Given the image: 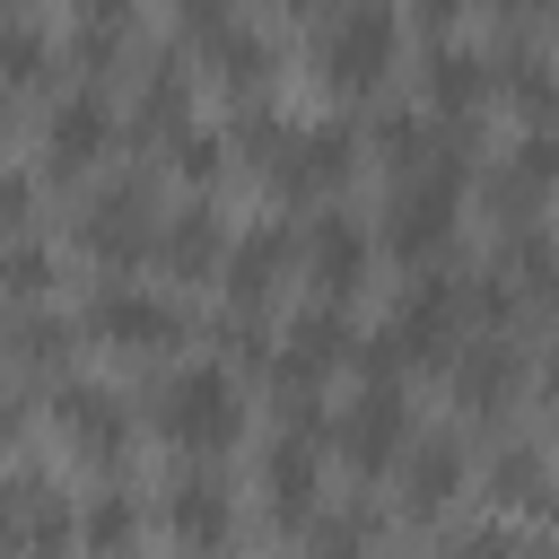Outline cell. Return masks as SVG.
I'll use <instances>...</instances> for the list:
<instances>
[{"label":"cell","mask_w":559,"mask_h":559,"mask_svg":"<svg viewBox=\"0 0 559 559\" xmlns=\"http://www.w3.org/2000/svg\"><path fill=\"white\" fill-rule=\"evenodd\" d=\"M148 411H157V437H166V445H183V454H227V445L245 437V393H236V376H227V367H210V358H192V367L157 376Z\"/></svg>","instance_id":"6da1fadb"},{"label":"cell","mask_w":559,"mask_h":559,"mask_svg":"<svg viewBox=\"0 0 559 559\" xmlns=\"http://www.w3.org/2000/svg\"><path fill=\"white\" fill-rule=\"evenodd\" d=\"M393 52H402V17H393L384 0H349V9L323 17V35H314V79H323L332 96H367V87L393 70Z\"/></svg>","instance_id":"7a4b0ae2"},{"label":"cell","mask_w":559,"mask_h":559,"mask_svg":"<svg viewBox=\"0 0 559 559\" xmlns=\"http://www.w3.org/2000/svg\"><path fill=\"white\" fill-rule=\"evenodd\" d=\"M454 201H463V175H445V166H419V175H393V201H384V253H402V262H428V253H445V236H454Z\"/></svg>","instance_id":"3957f363"},{"label":"cell","mask_w":559,"mask_h":559,"mask_svg":"<svg viewBox=\"0 0 559 559\" xmlns=\"http://www.w3.org/2000/svg\"><path fill=\"white\" fill-rule=\"evenodd\" d=\"M157 227H166V218L148 210V183H140V175H122V183H105V192L79 210V227H70V236H79V253H87V262L131 271L140 253H157Z\"/></svg>","instance_id":"277c9868"},{"label":"cell","mask_w":559,"mask_h":559,"mask_svg":"<svg viewBox=\"0 0 559 559\" xmlns=\"http://www.w3.org/2000/svg\"><path fill=\"white\" fill-rule=\"evenodd\" d=\"M87 332H96L105 349H131V358H157V349H175V341H183V306H175V297H157V288H131V280H105V288L87 297Z\"/></svg>","instance_id":"5b68a950"},{"label":"cell","mask_w":559,"mask_h":559,"mask_svg":"<svg viewBox=\"0 0 559 559\" xmlns=\"http://www.w3.org/2000/svg\"><path fill=\"white\" fill-rule=\"evenodd\" d=\"M52 428H61V445H70L79 463H96V472H114V463L131 454V402H122L114 384H87V376H70V384L52 393Z\"/></svg>","instance_id":"8992f818"},{"label":"cell","mask_w":559,"mask_h":559,"mask_svg":"<svg viewBox=\"0 0 559 559\" xmlns=\"http://www.w3.org/2000/svg\"><path fill=\"white\" fill-rule=\"evenodd\" d=\"M349 166H358V131L349 122H306L288 140V157L271 166V192L280 201H323V192L349 183Z\"/></svg>","instance_id":"52a82bcc"},{"label":"cell","mask_w":559,"mask_h":559,"mask_svg":"<svg viewBox=\"0 0 559 559\" xmlns=\"http://www.w3.org/2000/svg\"><path fill=\"white\" fill-rule=\"evenodd\" d=\"M402 445H411V402H402V384H367V393H349V411H341V454H349V472H393L402 463Z\"/></svg>","instance_id":"ba28073f"},{"label":"cell","mask_w":559,"mask_h":559,"mask_svg":"<svg viewBox=\"0 0 559 559\" xmlns=\"http://www.w3.org/2000/svg\"><path fill=\"white\" fill-rule=\"evenodd\" d=\"M166 533L192 550V559H218L227 550V533H236V498H227V480L218 472H175L166 480Z\"/></svg>","instance_id":"9c48e42d"},{"label":"cell","mask_w":559,"mask_h":559,"mask_svg":"<svg viewBox=\"0 0 559 559\" xmlns=\"http://www.w3.org/2000/svg\"><path fill=\"white\" fill-rule=\"evenodd\" d=\"M314 480H323L314 437H306V428H280V437L262 445V472H253L262 515H271V524H306V515H314Z\"/></svg>","instance_id":"30bf717a"},{"label":"cell","mask_w":559,"mask_h":559,"mask_svg":"<svg viewBox=\"0 0 559 559\" xmlns=\"http://www.w3.org/2000/svg\"><path fill=\"white\" fill-rule=\"evenodd\" d=\"M445 367H454V402H463L472 419H498V411L524 393V349H515V341H498V332L463 341Z\"/></svg>","instance_id":"8fae6325"},{"label":"cell","mask_w":559,"mask_h":559,"mask_svg":"<svg viewBox=\"0 0 559 559\" xmlns=\"http://www.w3.org/2000/svg\"><path fill=\"white\" fill-rule=\"evenodd\" d=\"M105 140H114V114H105V96H96V87L61 96V105L44 114V175H87V166L105 157Z\"/></svg>","instance_id":"7c38bea8"},{"label":"cell","mask_w":559,"mask_h":559,"mask_svg":"<svg viewBox=\"0 0 559 559\" xmlns=\"http://www.w3.org/2000/svg\"><path fill=\"white\" fill-rule=\"evenodd\" d=\"M227 218L210 210V201H183L166 227H157V262L175 271V280H210V271H227Z\"/></svg>","instance_id":"4fadbf2b"},{"label":"cell","mask_w":559,"mask_h":559,"mask_svg":"<svg viewBox=\"0 0 559 559\" xmlns=\"http://www.w3.org/2000/svg\"><path fill=\"white\" fill-rule=\"evenodd\" d=\"M463 480H472V463H463V437L428 428V437H411V445H402V507H411V515H437V507H445Z\"/></svg>","instance_id":"5bb4252c"},{"label":"cell","mask_w":559,"mask_h":559,"mask_svg":"<svg viewBox=\"0 0 559 559\" xmlns=\"http://www.w3.org/2000/svg\"><path fill=\"white\" fill-rule=\"evenodd\" d=\"M489 507L498 515H524V524L559 515V472L542 463V445H498L489 454Z\"/></svg>","instance_id":"9a60e30c"},{"label":"cell","mask_w":559,"mask_h":559,"mask_svg":"<svg viewBox=\"0 0 559 559\" xmlns=\"http://www.w3.org/2000/svg\"><path fill=\"white\" fill-rule=\"evenodd\" d=\"M419 87H428L437 122H463L472 105H489V96H498V61H489V52H472V44H437Z\"/></svg>","instance_id":"2e32d148"},{"label":"cell","mask_w":559,"mask_h":559,"mask_svg":"<svg viewBox=\"0 0 559 559\" xmlns=\"http://www.w3.org/2000/svg\"><path fill=\"white\" fill-rule=\"evenodd\" d=\"M306 280H314L323 297H358V288H367V227H349L341 210H323V218L306 227Z\"/></svg>","instance_id":"e0dca14e"},{"label":"cell","mask_w":559,"mask_h":559,"mask_svg":"<svg viewBox=\"0 0 559 559\" xmlns=\"http://www.w3.org/2000/svg\"><path fill=\"white\" fill-rule=\"evenodd\" d=\"M288 262H297L288 227H245V236L227 245V271H218V280H227V297H236V306H271Z\"/></svg>","instance_id":"ac0fdd59"},{"label":"cell","mask_w":559,"mask_h":559,"mask_svg":"<svg viewBox=\"0 0 559 559\" xmlns=\"http://www.w3.org/2000/svg\"><path fill=\"white\" fill-rule=\"evenodd\" d=\"M201 61H210V79L227 87V96H262L271 87V35H253V26H218V35H201Z\"/></svg>","instance_id":"d6986e66"},{"label":"cell","mask_w":559,"mask_h":559,"mask_svg":"<svg viewBox=\"0 0 559 559\" xmlns=\"http://www.w3.org/2000/svg\"><path fill=\"white\" fill-rule=\"evenodd\" d=\"M297 367H314V376H332V367H349L358 358V332H349V314H341V297H323V306H306L297 323H288V341H280Z\"/></svg>","instance_id":"ffe728a7"},{"label":"cell","mask_w":559,"mask_h":559,"mask_svg":"<svg viewBox=\"0 0 559 559\" xmlns=\"http://www.w3.org/2000/svg\"><path fill=\"white\" fill-rule=\"evenodd\" d=\"M498 271H507V288H515L524 306H550V297H559V236H542V227H507Z\"/></svg>","instance_id":"44dd1931"},{"label":"cell","mask_w":559,"mask_h":559,"mask_svg":"<svg viewBox=\"0 0 559 559\" xmlns=\"http://www.w3.org/2000/svg\"><path fill=\"white\" fill-rule=\"evenodd\" d=\"M183 105H192V70H183V61H148V79H140V105H131V140H157V131L175 140V131L192 122Z\"/></svg>","instance_id":"7402d4cb"},{"label":"cell","mask_w":559,"mask_h":559,"mask_svg":"<svg viewBox=\"0 0 559 559\" xmlns=\"http://www.w3.org/2000/svg\"><path fill=\"white\" fill-rule=\"evenodd\" d=\"M17 489H26V550H35V559H61V550H70V533H79L70 489H61L52 472H17Z\"/></svg>","instance_id":"603a6c76"},{"label":"cell","mask_w":559,"mask_h":559,"mask_svg":"<svg viewBox=\"0 0 559 559\" xmlns=\"http://www.w3.org/2000/svg\"><path fill=\"white\" fill-rule=\"evenodd\" d=\"M79 533H87V550L122 559V550H131V533H140V507H131V489H105V498H87V507H79Z\"/></svg>","instance_id":"cb8c5ba5"},{"label":"cell","mask_w":559,"mask_h":559,"mask_svg":"<svg viewBox=\"0 0 559 559\" xmlns=\"http://www.w3.org/2000/svg\"><path fill=\"white\" fill-rule=\"evenodd\" d=\"M44 61H52V44H44L35 26H17V17H9V26H0V96H9V87H35V79H44Z\"/></svg>","instance_id":"d4e9b609"},{"label":"cell","mask_w":559,"mask_h":559,"mask_svg":"<svg viewBox=\"0 0 559 559\" xmlns=\"http://www.w3.org/2000/svg\"><path fill=\"white\" fill-rule=\"evenodd\" d=\"M166 157H175V175H192V183H210V175L227 166V131H201V122H183V131L166 140Z\"/></svg>","instance_id":"484cf974"},{"label":"cell","mask_w":559,"mask_h":559,"mask_svg":"<svg viewBox=\"0 0 559 559\" xmlns=\"http://www.w3.org/2000/svg\"><path fill=\"white\" fill-rule=\"evenodd\" d=\"M507 175H515L524 192H559V131H524L515 157H507Z\"/></svg>","instance_id":"4316f807"},{"label":"cell","mask_w":559,"mask_h":559,"mask_svg":"<svg viewBox=\"0 0 559 559\" xmlns=\"http://www.w3.org/2000/svg\"><path fill=\"white\" fill-rule=\"evenodd\" d=\"M9 341H17L26 367H61V358H70V323H61V314H26Z\"/></svg>","instance_id":"83f0119b"},{"label":"cell","mask_w":559,"mask_h":559,"mask_svg":"<svg viewBox=\"0 0 559 559\" xmlns=\"http://www.w3.org/2000/svg\"><path fill=\"white\" fill-rule=\"evenodd\" d=\"M314 559H376V550H367V515H332V524L314 533Z\"/></svg>","instance_id":"f1b7e54d"},{"label":"cell","mask_w":559,"mask_h":559,"mask_svg":"<svg viewBox=\"0 0 559 559\" xmlns=\"http://www.w3.org/2000/svg\"><path fill=\"white\" fill-rule=\"evenodd\" d=\"M0 559H35L26 550V489L17 480H0Z\"/></svg>","instance_id":"f546056e"},{"label":"cell","mask_w":559,"mask_h":559,"mask_svg":"<svg viewBox=\"0 0 559 559\" xmlns=\"http://www.w3.org/2000/svg\"><path fill=\"white\" fill-rule=\"evenodd\" d=\"M445 559H515V533L507 524H472V533H454Z\"/></svg>","instance_id":"4dcf8cb0"},{"label":"cell","mask_w":559,"mask_h":559,"mask_svg":"<svg viewBox=\"0 0 559 559\" xmlns=\"http://www.w3.org/2000/svg\"><path fill=\"white\" fill-rule=\"evenodd\" d=\"M26 218H35V183L17 166H0V227H26Z\"/></svg>","instance_id":"1f68e13d"},{"label":"cell","mask_w":559,"mask_h":559,"mask_svg":"<svg viewBox=\"0 0 559 559\" xmlns=\"http://www.w3.org/2000/svg\"><path fill=\"white\" fill-rule=\"evenodd\" d=\"M175 17L192 35H218V26H236V0H175Z\"/></svg>","instance_id":"d6a6232c"},{"label":"cell","mask_w":559,"mask_h":559,"mask_svg":"<svg viewBox=\"0 0 559 559\" xmlns=\"http://www.w3.org/2000/svg\"><path fill=\"white\" fill-rule=\"evenodd\" d=\"M463 9H472V0H419V26H454Z\"/></svg>","instance_id":"836d02e7"},{"label":"cell","mask_w":559,"mask_h":559,"mask_svg":"<svg viewBox=\"0 0 559 559\" xmlns=\"http://www.w3.org/2000/svg\"><path fill=\"white\" fill-rule=\"evenodd\" d=\"M542 411H550V419H559V349H550V358H542Z\"/></svg>","instance_id":"e575fe53"},{"label":"cell","mask_w":559,"mask_h":559,"mask_svg":"<svg viewBox=\"0 0 559 559\" xmlns=\"http://www.w3.org/2000/svg\"><path fill=\"white\" fill-rule=\"evenodd\" d=\"M9 437H17V402L0 393V445H9Z\"/></svg>","instance_id":"d590c367"},{"label":"cell","mask_w":559,"mask_h":559,"mask_svg":"<svg viewBox=\"0 0 559 559\" xmlns=\"http://www.w3.org/2000/svg\"><path fill=\"white\" fill-rule=\"evenodd\" d=\"M533 559H559V542H533Z\"/></svg>","instance_id":"8d00e7d4"},{"label":"cell","mask_w":559,"mask_h":559,"mask_svg":"<svg viewBox=\"0 0 559 559\" xmlns=\"http://www.w3.org/2000/svg\"><path fill=\"white\" fill-rule=\"evenodd\" d=\"M17 9H26V0H0V17H17Z\"/></svg>","instance_id":"74e56055"},{"label":"cell","mask_w":559,"mask_h":559,"mask_svg":"<svg viewBox=\"0 0 559 559\" xmlns=\"http://www.w3.org/2000/svg\"><path fill=\"white\" fill-rule=\"evenodd\" d=\"M183 559H192V550H183Z\"/></svg>","instance_id":"f35d334b"},{"label":"cell","mask_w":559,"mask_h":559,"mask_svg":"<svg viewBox=\"0 0 559 559\" xmlns=\"http://www.w3.org/2000/svg\"><path fill=\"white\" fill-rule=\"evenodd\" d=\"M550 9H559V0H550Z\"/></svg>","instance_id":"ab89813d"}]
</instances>
